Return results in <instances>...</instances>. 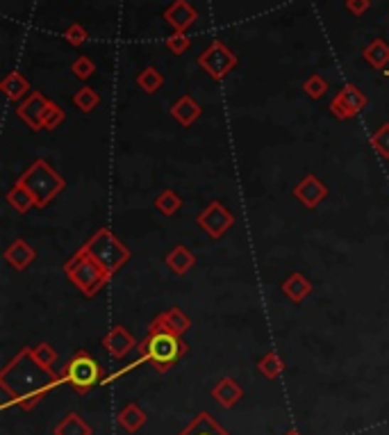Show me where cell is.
I'll use <instances>...</instances> for the list:
<instances>
[{
	"instance_id": "cell-27",
	"label": "cell",
	"mask_w": 389,
	"mask_h": 435,
	"mask_svg": "<svg viewBox=\"0 0 389 435\" xmlns=\"http://www.w3.org/2000/svg\"><path fill=\"white\" fill-rule=\"evenodd\" d=\"M66 39H68V43L80 46V43H85L87 34H85V30L80 28V26H73V28H68V30H66Z\"/></svg>"
},
{
	"instance_id": "cell-16",
	"label": "cell",
	"mask_w": 389,
	"mask_h": 435,
	"mask_svg": "<svg viewBox=\"0 0 389 435\" xmlns=\"http://www.w3.org/2000/svg\"><path fill=\"white\" fill-rule=\"evenodd\" d=\"M30 356L34 358V362H37L41 370H50L53 365H55V360H57V353H55L48 345L34 347V349L30 351Z\"/></svg>"
},
{
	"instance_id": "cell-9",
	"label": "cell",
	"mask_w": 389,
	"mask_h": 435,
	"mask_svg": "<svg viewBox=\"0 0 389 435\" xmlns=\"http://www.w3.org/2000/svg\"><path fill=\"white\" fill-rule=\"evenodd\" d=\"M144 421H146V415L142 413V408L137 406V404L125 406L121 413H119V424H121L125 431H130V433H134L137 429L144 424Z\"/></svg>"
},
{
	"instance_id": "cell-8",
	"label": "cell",
	"mask_w": 389,
	"mask_h": 435,
	"mask_svg": "<svg viewBox=\"0 0 389 435\" xmlns=\"http://www.w3.org/2000/svg\"><path fill=\"white\" fill-rule=\"evenodd\" d=\"M296 194H299V196L303 199L305 205H316L319 199H321L324 194H326V189H324V185L314 176H310V178H305L301 182V187L296 189Z\"/></svg>"
},
{
	"instance_id": "cell-19",
	"label": "cell",
	"mask_w": 389,
	"mask_h": 435,
	"mask_svg": "<svg viewBox=\"0 0 389 435\" xmlns=\"http://www.w3.org/2000/svg\"><path fill=\"white\" fill-rule=\"evenodd\" d=\"M260 370L265 376H269V379H273V376H278L282 372V360L278 353H269V356H265L260 360Z\"/></svg>"
},
{
	"instance_id": "cell-10",
	"label": "cell",
	"mask_w": 389,
	"mask_h": 435,
	"mask_svg": "<svg viewBox=\"0 0 389 435\" xmlns=\"http://www.w3.org/2000/svg\"><path fill=\"white\" fill-rule=\"evenodd\" d=\"M46 100L39 96V94H34L26 105H23V110H21V117L26 119V121H30V125H34V128H37V121H41L43 119V112H46Z\"/></svg>"
},
{
	"instance_id": "cell-28",
	"label": "cell",
	"mask_w": 389,
	"mask_h": 435,
	"mask_svg": "<svg viewBox=\"0 0 389 435\" xmlns=\"http://www.w3.org/2000/svg\"><path fill=\"white\" fill-rule=\"evenodd\" d=\"M346 5H348V9L353 11V14L360 16L369 9V0H346Z\"/></svg>"
},
{
	"instance_id": "cell-24",
	"label": "cell",
	"mask_w": 389,
	"mask_h": 435,
	"mask_svg": "<svg viewBox=\"0 0 389 435\" xmlns=\"http://www.w3.org/2000/svg\"><path fill=\"white\" fill-rule=\"evenodd\" d=\"M178 205H180V201H178V199H176V196H174V194H171V192L162 194V196L157 199V208L162 210V212H166V214H171V212H174V210L178 208Z\"/></svg>"
},
{
	"instance_id": "cell-17",
	"label": "cell",
	"mask_w": 389,
	"mask_h": 435,
	"mask_svg": "<svg viewBox=\"0 0 389 435\" xmlns=\"http://www.w3.org/2000/svg\"><path fill=\"white\" fill-rule=\"evenodd\" d=\"M3 89H5V94L9 98H18L28 91V83H26V78H21L18 73H11L3 83Z\"/></svg>"
},
{
	"instance_id": "cell-22",
	"label": "cell",
	"mask_w": 389,
	"mask_h": 435,
	"mask_svg": "<svg viewBox=\"0 0 389 435\" xmlns=\"http://www.w3.org/2000/svg\"><path fill=\"white\" fill-rule=\"evenodd\" d=\"M373 144L378 148V153L383 157H389V123H385L383 128L373 135Z\"/></svg>"
},
{
	"instance_id": "cell-18",
	"label": "cell",
	"mask_w": 389,
	"mask_h": 435,
	"mask_svg": "<svg viewBox=\"0 0 389 435\" xmlns=\"http://www.w3.org/2000/svg\"><path fill=\"white\" fill-rule=\"evenodd\" d=\"M284 292H287L289 299L301 301L303 296H305L307 292H310V285H307L301 276H292L287 283H284Z\"/></svg>"
},
{
	"instance_id": "cell-21",
	"label": "cell",
	"mask_w": 389,
	"mask_h": 435,
	"mask_svg": "<svg viewBox=\"0 0 389 435\" xmlns=\"http://www.w3.org/2000/svg\"><path fill=\"white\" fill-rule=\"evenodd\" d=\"M96 103H98L96 91H91L89 87H85V89L78 91V96H75V105H78V108H82L85 112H89L91 108L96 105Z\"/></svg>"
},
{
	"instance_id": "cell-1",
	"label": "cell",
	"mask_w": 389,
	"mask_h": 435,
	"mask_svg": "<svg viewBox=\"0 0 389 435\" xmlns=\"http://www.w3.org/2000/svg\"><path fill=\"white\" fill-rule=\"evenodd\" d=\"M180 356V345L171 333H153L151 340L142 345V358H151L157 370L171 367V362Z\"/></svg>"
},
{
	"instance_id": "cell-4",
	"label": "cell",
	"mask_w": 389,
	"mask_h": 435,
	"mask_svg": "<svg viewBox=\"0 0 389 435\" xmlns=\"http://www.w3.org/2000/svg\"><path fill=\"white\" fill-rule=\"evenodd\" d=\"M364 105H367V98H364L362 91L353 85H346L339 91V96L333 100V112L337 114V117L346 119V117H351V114L360 112Z\"/></svg>"
},
{
	"instance_id": "cell-13",
	"label": "cell",
	"mask_w": 389,
	"mask_h": 435,
	"mask_svg": "<svg viewBox=\"0 0 389 435\" xmlns=\"http://www.w3.org/2000/svg\"><path fill=\"white\" fill-rule=\"evenodd\" d=\"M364 57H367V62L375 68H383L387 62H389V46L380 39H375L367 51H364Z\"/></svg>"
},
{
	"instance_id": "cell-14",
	"label": "cell",
	"mask_w": 389,
	"mask_h": 435,
	"mask_svg": "<svg viewBox=\"0 0 389 435\" xmlns=\"http://www.w3.org/2000/svg\"><path fill=\"white\" fill-rule=\"evenodd\" d=\"M201 114V110H198V105L196 103H193L189 96H185L182 100H178L176 105H174V117L178 119V121H182V123H191L193 119H196Z\"/></svg>"
},
{
	"instance_id": "cell-5",
	"label": "cell",
	"mask_w": 389,
	"mask_h": 435,
	"mask_svg": "<svg viewBox=\"0 0 389 435\" xmlns=\"http://www.w3.org/2000/svg\"><path fill=\"white\" fill-rule=\"evenodd\" d=\"M164 19H166L178 32H185V30L191 26V23L196 21V11L189 7L187 0H176V3L164 11Z\"/></svg>"
},
{
	"instance_id": "cell-3",
	"label": "cell",
	"mask_w": 389,
	"mask_h": 435,
	"mask_svg": "<svg viewBox=\"0 0 389 435\" xmlns=\"http://www.w3.org/2000/svg\"><path fill=\"white\" fill-rule=\"evenodd\" d=\"M235 62H237L235 55L228 51L221 41H214L210 48L198 57V64H201L212 78H223V75L235 66Z\"/></svg>"
},
{
	"instance_id": "cell-15",
	"label": "cell",
	"mask_w": 389,
	"mask_h": 435,
	"mask_svg": "<svg viewBox=\"0 0 389 435\" xmlns=\"http://www.w3.org/2000/svg\"><path fill=\"white\" fill-rule=\"evenodd\" d=\"M7 260H9L14 267L23 269V267H26L28 262L32 260V251L26 246V242H16L14 246L7 251Z\"/></svg>"
},
{
	"instance_id": "cell-2",
	"label": "cell",
	"mask_w": 389,
	"mask_h": 435,
	"mask_svg": "<svg viewBox=\"0 0 389 435\" xmlns=\"http://www.w3.org/2000/svg\"><path fill=\"white\" fill-rule=\"evenodd\" d=\"M66 379L78 392H87L89 387L100 379V367H98V362L94 358L87 356V353H80L78 358H73L71 362H68Z\"/></svg>"
},
{
	"instance_id": "cell-12",
	"label": "cell",
	"mask_w": 389,
	"mask_h": 435,
	"mask_svg": "<svg viewBox=\"0 0 389 435\" xmlns=\"http://www.w3.org/2000/svg\"><path fill=\"white\" fill-rule=\"evenodd\" d=\"M55 435H91V429L82 421L80 415H68L64 421L55 429Z\"/></svg>"
},
{
	"instance_id": "cell-29",
	"label": "cell",
	"mask_w": 389,
	"mask_h": 435,
	"mask_svg": "<svg viewBox=\"0 0 389 435\" xmlns=\"http://www.w3.org/2000/svg\"><path fill=\"white\" fill-rule=\"evenodd\" d=\"M287 435H299V433H296V431H289V433H287Z\"/></svg>"
},
{
	"instance_id": "cell-7",
	"label": "cell",
	"mask_w": 389,
	"mask_h": 435,
	"mask_svg": "<svg viewBox=\"0 0 389 435\" xmlns=\"http://www.w3.org/2000/svg\"><path fill=\"white\" fill-rule=\"evenodd\" d=\"M242 394H244L242 387H239L233 379H223V381L212 390V397H214L223 408H233V406L239 402V399H242Z\"/></svg>"
},
{
	"instance_id": "cell-20",
	"label": "cell",
	"mask_w": 389,
	"mask_h": 435,
	"mask_svg": "<svg viewBox=\"0 0 389 435\" xmlns=\"http://www.w3.org/2000/svg\"><path fill=\"white\" fill-rule=\"evenodd\" d=\"M137 83H139V87L146 91H155L159 83H162V75H159L155 68H146V71H142L139 78H137Z\"/></svg>"
},
{
	"instance_id": "cell-26",
	"label": "cell",
	"mask_w": 389,
	"mask_h": 435,
	"mask_svg": "<svg viewBox=\"0 0 389 435\" xmlns=\"http://www.w3.org/2000/svg\"><path fill=\"white\" fill-rule=\"evenodd\" d=\"M305 91H307L310 96L319 98V96H321L324 91H326V83H324V80L319 78V75H314V78H310V80L305 83Z\"/></svg>"
},
{
	"instance_id": "cell-23",
	"label": "cell",
	"mask_w": 389,
	"mask_h": 435,
	"mask_svg": "<svg viewBox=\"0 0 389 435\" xmlns=\"http://www.w3.org/2000/svg\"><path fill=\"white\" fill-rule=\"evenodd\" d=\"M71 68H73V73L78 78H82V80L94 73V64H91V60H87V57H80V60H75Z\"/></svg>"
},
{
	"instance_id": "cell-25",
	"label": "cell",
	"mask_w": 389,
	"mask_h": 435,
	"mask_svg": "<svg viewBox=\"0 0 389 435\" xmlns=\"http://www.w3.org/2000/svg\"><path fill=\"white\" fill-rule=\"evenodd\" d=\"M166 46H169V48L174 51V53H182V51H187V48H189V39H187L182 32H176L174 37H169Z\"/></svg>"
},
{
	"instance_id": "cell-11",
	"label": "cell",
	"mask_w": 389,
	"mask_h": 435,
	"mask_svg": "<svg viewBox=\"0 0 389 435\" xmlns=\"http://www.w3.org/2000/svg\"><path fill=\"white\" fill-rule=\"evenodd\" d=\"M159 322H162L166 328H164V333H171V335H180V333H185L187 326H189V319L182 315L180 310H171L169 315H162L159 317Z\"/></svg>"
},
{
	"instance_id": "cell-6",
	"label": "cell",
	"mask_w": 389,
	"mask_h": 435,
	"mask_svg": "<svg viewBox=\"0 0 389 435\" xmlns=\"http://www.w3.org/2000/svg\"><path fill=\"white\" fill-rule=\"evenodd\" d=\"M102 345H105V349L112 353L114 358H123V356H128V353L132 351L134 337L123 326H117L105 340H102Z\"/></svg>"
}]
</instances>
